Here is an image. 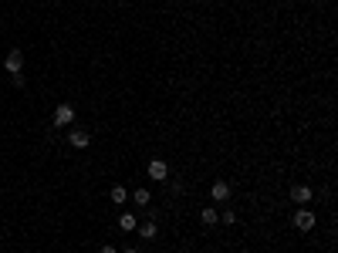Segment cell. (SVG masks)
<instances>
[{
  "instance_id": "cell-1",
  "label": "cell",
  "mask_w": 338,
  "mask_h": 253,
  "mask_svg": "<svg viewBox=\"0 0 338 253\" xmlns=\"http://www.w3.org/2000/svg\"><path fill=\"white\" fill-rule=\"evenodd\" d=\"M71 122H74V108L68 105V101H65V105H58L54 108V125H58V129H65V125H71Z\"/></svg>"
},
{
  "instance_id": "cell-2",
  "label": "cell",
  "mask_w": 338,
  "mask_h": 253,
  "mask_svg": "<svg viewBox=\"0 0 338 253\" xmlns=\"http://www.w3.org/2000/svg\"><path fill=\"white\" fill-rule=\"evenodd\" d=\"M291 203H298V206H305L308 199H311V186H305V182H294V186H291Z\"/></svg>"
},
{
  "instance_id": "cell-3",
  "label": "cell",
  "mask_w": 338,
  "mask_h": 253,
  "mask_svg": "<svg viewBox=\"0 0 338 253\" xmlns=\"http://www.w3.org/2000/svg\"><path fill=\"white\" fill-rule=\"evenodd\" d=\"M4 68H7L10 74H17L21 68H24V54H21V48H10V51H7V61H4Z\"/></svg>"
},
{
  "instance_id": "cell-4",
  "label": "cell",
  "mask_w": 338,
  "mask_h": 253,
  "mask_svg": "<svg viewBox=\"0 0 338 253\" xmlns=\"http://www.w3.org/2000/svg\"><path fill=\"white\" fill-rule=\"evenodd\" d=\"M68 142H71L74 149H88L91 132H85V129H71V132H68Z\"/></svg>"
},
{
  "instance_id": "cell-5",
  "label": "cell",
  "mask_w": 338,
  "mask_h": 253,
  "mask_svg": "<svg viewBox=\"0 0 338 253\" xmlns=\"http://www.w3.org/2000/svg\"><path fill=\"white\" fill-rule=\"evenodd\" d=\"M294 226H298L301 233H308V229L314 226V213L311 209H298V213H294Z\"/></svg>"
},
{
  "instance_id": "cell-6",
  "label": "cell",
  "mask_w": 338,
  "mask_h": 253,
  "mask_svg": "<svg viewBox=\"0 0 338 253\" xmlns=\"http://www.w3.org/2000/svg\"><path fill=\"white\" fill-rule=\"evenodd\" d=\"M169 176V165L162 162V159H153V162H149V179H156V182H162Z\"/></svg>"
},
{
  "instance_id": "cell-7",
  "label": "cell",
  "mask_w": 338,
  "mask_h": 253,
  "mask_svg": "<svg viewBox=\"0 0 338 253\" xmlns=\"http://www.w3.org/2000/svg\"><path fill=\"white\" fill-rule=\"evenodd\" d=\"M210 196L217 199V203H223V199L230 196V186H227L223 179H220V182H213V186H210Z\"/></svg>"
},
{
  "instance_id": "cell-8",
  "label": "cell",
  "mask_w": 338,
  "mask_h": 253,
  "mask_svg": "<svg viewBox=\"0 0 338 253\" xmlns=\"http://www.w3.org/2000/svg\"><path fill=\"white\" fill-rule=\"evenodd\" d=\"M119 226L125 229V233H132V229H136L139 223H136V216H132V213H122V216H119Z\"/></svg>"
},
{
  "instance_id": "cell-9",
  "label": "cell",
  "mask_w": 338,
  "mask_h": 253,
  "mask_svg": "<svg viewBox=\"0 0 338 253\" xmlns=\"http://www.w3.org/2000/svg\"><path fill=\"white\" fill-rule=\"evenodd\" d=\"M108 196H112V203H125V199H129V193H125V186H115Z\"/></svg>"
},
{
  "instance_id": "cell-10",
  "label": "cell",
  "mask_w": 338,
  "mask_h": 253,
  "mask_svg": "<svg viewBox=\"0 0 338 253\" xmlns=\"http://www.w3.org/2000/svg\"><path fill=\"white\" fill-rule=\"evenodd\" d=\"M200 220L206 223V226H213V223L220 220V213H217V209H203V213H200Z\"/></svg>"
},
{
  "instance_id": "cell-11",
  "label": "cell",
  "mask_w": 338,
  "mask_h": 253,
  "mask_svg": "<svg viewBox=\"0 0 338 253\" xmlns=\"http://www.w3.org/2000/svg\"><path fill=\"white\" fill-rule=\"evenodd\" d=\"M132 203L145 206V203H149V189H136V193H132Z\"/></svg>"
},
{
  "instance_id": "cell-12",
  "label": "cell",
  "mask_w": 338,
  "mask_h": 253,
  "mask_svg": "<svg viewBox=\"0 0 338 253\" xmlns=\"http://www.w3.org/2000/svg\"><path fill=\"white\" fill-rule=\"evenodd\" d=\"M139 233H142L145 240H156V223H142V226H139Z\"/></svg>"
},
{
  "instance_id": "cell-13",
  "label": "cell",
  "mask_w": 338,
  "mask_h": 253,
  "mask_svg": "<svg viewBox=\"0 0 338 253\" xmlns=\"http://www.w3.org/2000/svg\"><path fill=\"white\" fill-rule=\"evenodd\" d=\"M220 220H223L227 226H234V223H237V213L234 209H223V213H220Z\"/></svg>"
},
{
  "instance_id": "cell-14",
  "label": "cell",
  "mask_w": 338,
  "mask_h": 253,
  "mask_svg": "<svg viewBox=\"0 0 338 253\" xmlns=\"http://www.w3.org/2000/svg\"><path fill=\"white\" fill-rule=\"evenodd\" d=\"M102 253H115V246H108V243H105V246H102Z\"/></svg>"
},
{
  "instance_id": "cell-15",
  "label": "cell",
  "mask_w": 338,
  "mask_h": 253,
  "mask_svg": "<svg viewBox=\"0 0 338 253\" xmlns=\"http://www.w3.org/2000/svg\"><path fill=\"white\" fill-rule=\"evenodd\" d=\"M122 253H139V250H122Z\"/></svg>"
}]
</instances>
